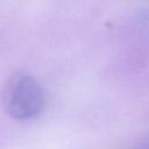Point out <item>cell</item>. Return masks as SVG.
Returning <instances> with one entry per match:
<instances>
[{
    "instance_id": "obj_1",
    "label": "cell",
    "mask_w": 149,
    "mask_h": 149,
    "mask_svg": "<svg viewBox=\"0 0 149 149\" xmlns=\"http://www.w3.org/2000/svg\"><path fill=\"white\" fill-rule=\"evenodd\" d=\"M2 104L7 114L14 119L26 120L34 118L43 108V90L30 74L15 73L5 85Z\"/></svg>"
}]
</instances>
